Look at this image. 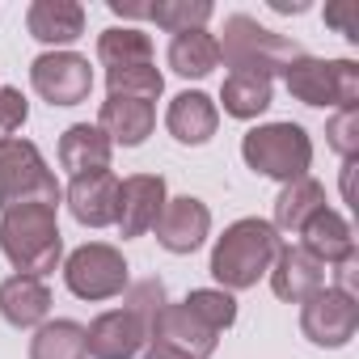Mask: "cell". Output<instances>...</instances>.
<instances>
[{
    "instance_id": "1",
    "label": "cell",
    "mask_w": 359,
    "mask_h": 359,
    "mask_svg": "<svg viewBox=\"0 0 359 359\" xmlns=\"http://www.w3.org/2000/svg\"><path fill=\"white\" fill-rule=\"evenodd\" d=\"M279 250H283V237L271 229V220L245 216V220L229 224L224 237H216L208 271L224 292H245L262 275H271V262H275Z\"/></svg>"
},
{
    "instance_id": "2",
    "label": "cell",
    "mask_w": 359,
    "mask_h": 359,
    "mask_svg": "<svg viewBox=\"0 0 359 359\" xmlns=\"http://www.w3.org/2000/svg\"><path fill=\"white\" fill-rule=\"evenodd\" d=\"M0 250H5V258L18 266V275L47 279L64 258V237H60L55 208L30 203V208L5 212L0 216Z\"/></svg>"
},
{
    "instance_id": "3",
    "label": "cell",
    "mask_w": 359,
    "mask_h": 359,
    "mask_svg": "<svg viewBox=\"0 0 359 359\" xmlns=\"http://www.w3.org/2000/svg\"><path fill=\"white\" fill-rule=\"evenodd\" d=\"M64 191L55 182V173L47 169L43 152L30 140H0V212H13V208H60Z\"/></svg>"
},
{
    "instance_id": "4",
    "label": "cell",
    "mask_w": 359,
    "mask_h": 359,
    "mask_svg": "<svg viewBox=\"0 0 359 359\" xmlns=\"http://www.w3.org/2000/svg\"><path fill=\"white\" fill-rule=\"evenodd\" d=\"M220 43V60L233 68V72H262V76H275V72H287L292 60H300V43H292L287 34H275L266 26H258L254 18L245 13H233L224 18V39Z\"/></svg>"
},
{
    "instance_id": "5",
    "label": "cell",
    "mask_w": 359,
    "mask_h": 359,
    "mask_svg": "<svg viewBox=\"0 0 359 359\" xmlns=\"http://www.w3.org/2000/svg\"><path fill=\"white\" fill-rule=\"evenodd\" d=\"M241 156L254 173L275 177V182H296V177H309L313 165V140L300 123H262L254 131H245L241 140Z\"/></svg>"
},
{
    "instance_id": "6",
    "label": "cell",
    "mask_w": 359,
    "mask_h": 359,
    "mask_svg": "<svg viewBox=\"0 0 359 359\" xmlns=\"http://www.w3.org/2000/svg\"><path fill=\"white\" fill-rule=\"evenodd\" d=\"M287 93L304 106H338L351 110L359 102V64L355 60H317L300 55L283 72Z\"/></svg>"
},
{
    "instance_id": "7",
    "label": "cell",
    "mask_w": 359,
    "mask_h": 359,
    "mask_svg": "<svg viewBox=\"0 0 359 359\" xmlns=\"http://www.w3.org/2000/svg\"><path fill=\"white\" fill-rule=\"evenodd\" d=\"M64 283H68V292L76 300H114V296H123L131 287L127 258L106 241H89V245L68 254Z\"/></svg>"
},
{
    "instance_id": "8",
    "label": "cell",
    "mask_w": 359,
    "mask_h": 359,
    "mask_svg": "<svg viewBox=\"0 0 359 359\" xmlns=\"http://www.w3.org/2000/svg\"><path fill=\"white\" fill-rule=\"evenodd\" d=\"M300 330L313 346H346L359 330V300L338 292V287H321L300 304Z\"/></svg>"
},
{
    "instance_id": "9",
    "label": "cell",
    "mask_w": 359,
    "mask_h": 359,
    "mask_svg": "<svg viewBox=\"0 0 359 359\" xmlns=\"http://www.w3.org/2000/svg\"><path fill=\"white\" fill-rule=\"evenodd\" d=\"M30 85L51 106H81L93 89V68L76 51H47L30 64Z\"/></svg>"
},
{
    "instance_id": "10",
    "label": "cell",
    "mask_w": 359,
    "mask_h": 359,
    "mask_svg": "<svg viewBox=\"0 0 359 359\" xmlns=\"http://www.w3.org/2000/svg\"><path fill=\"white\" fill-rule=\"evenodd\" d=\"M148 346V321L131 309H110L85 330V351L93 359H135Z\"/></svg>"
},
{
    "instance_id": "11",
    "label": "cell",
    "mask_w": 359,
    "mask_h": 359,
    "mask_svg": "<svg viewBox=\"0 0 359 359\" xmlns=\"http://www.w3.org/2000/svg\"><path fill=\"white\" fill-rule=\"evenodd\" d=\"M152 229H156L161 250H169V254H195L208 241V233H212V212L195 195L165 199V212L156 216Z\"/></svg>"
},
{
    "instance_id": "12",
    "label": "cell",
    "mask_w": 359,
    "mask_h": 359,
    "mask_svg": "<svg viewBox=\"0 0 359 359\" xmlns=\"http://www.w3.org/2000/svg\"><path fill=\"white\" fill-rule=\"evenodd\" d=\"M148 342L169 346V351L187 355V359H212V355H216V346H220V334H216V330H208V325L187 309V304H165V309L156 313V321H152Z\"/></svg>"
},
{
    "instance_id": "13",
    "label": "cell",
    "mask_w": 359,
    "mask_h": 359,
    "mask_svg": "<svg viewBox=\"0 0 359 359\" xmlns=\"http://www.w3.org/2000/svg\"><path fill=\"white\" fill-rule=\"evenodd\" d=\"M165 177L161 173H131L127 182H118V233L123 237H144L156 216L165 212Z\"/></svg>"
},
{
    "instance_id": "14",
    "label": "cell",
    "mask_w": 359,
    "mask_h": 359,
    "mask_svg": "<svg viewBox=\"0 0 359 359\" xmlns=\"http://www.w3.org/2000/svg\"><path fill=\"white\" fill-rule=\"evenodd\" d=\"M68 212L85 229H110L118 220V177L110 169L72 177V187H68Z\"/></svg>"
},
{
    "instance_id": "15",
    "label": "cell",
    "mask_w": 359,
    "mask_h": 359,
    "mask_svg": "<svg viewBox=\"0 0 359 359\" xmlns=\"http://www.w3.org/2000/svg\"><path fill=\"white\" fill-rule=\"evenodd\" d=\"M325 287V266L313 258V254H304L300 245H283L279 254H275V262H271V292L279 296V300H287V304H304L313 292H321Z\"/></svg>"
},
{
    "instance_id": "16",
    "label": "cell",
    "mask_w": 359,
    "mask_h": 359,
    "mask_svg": "<svg viewBox=\"0 0 359 359\" xmlns=\"http://www.w3.org/2000/svg\"><path fill=\"white\" fill-rule=\"evenodd\" d=\"M165 127H169V135H173L177 144L199 148V144H208V140L216 135V127H220V110H216V102H212L208 93L187 89V93H177V97L169 102V110H165Z\"/></svg>"
},
{
    "instance_id": "17",
    "label": "cell",
    "mask_w": 359,
    "mask_h": 359,
    "mask_svg": "<svg viewBox=\"0 0 359 359\" xmlns=\"http://www.w3.org/2000/svg\"><path fill=\"white\" fill-rule=\"evenodd\" d=\"M97 127L110 144H123V148H135L152 135L156 127V106L152 102H140V97H118L110 93L102 102V114H97Z\"/></svg>"
},
{
    "instance_id": "18",
    "label": "cell",
    "mask_w": 359,
    "mask_h": 359,
    "mask_svg": "<svg viewBox=\"0 0 359 359\" xmlns=\"http://www.w3.org/2000/svg\"><path fill=\"white\" fill-rule=\"evenodd\" d=\"M51 313V292L43 279L30 275H9L0 283V317L13 330H39Z\"/></svg>"
},
{
    "instance_id": "19",
    "label": "cell",
    "mask_w": 359,
    "mask_h": 359,
    "mask_svg": "<svg viewBox=\"0 0 359 359\" xmlns=\"http://www.w3.org/2000/svg\"><path fill=\"white\" fill-rule=\"evenodd\" d=\"M26 30L47 47H68L85 34V9L76 0H34L26 13Z\"/></svg>"
},
{
    "instance_id": "20",
    "label": "cell",
    "mask_w": 359,
    "mask_h": 359,
    "mask_svg": "<svg viewBox=\"0 0 359 359\" xmlns=\"http://www.w3.org/2000/svg\"><path fill=\"white\" fill-rule=\"evenodd\" d=\"M300 250L304 254H313L321 266L330 262V266H338L342 258H351L355 254V233H351V224L334 212V208H321L304 229H300Z\"/></svg>"
},
{
    "instance_id": "21",
    "label": "cell",
    "mask_w": 359,
    "mask_h": 359,
    "mask_svg": "<svg viewBox=\"0 0 359 359\" xmlns=\"http://www.w3.org/2000/svg\"><path fill=\"white\" fill-rule=\"evenodd\" d=\"M325 208V187L317 182V177H296V182H287L275 199V220L271 229L279 237H300V229Z\"/></svg>"
},
{
    "instance_id": "22",
    "label": "cell",
    "mask_w": 359,
    "mask_h": 359,
    "mask_svg": "<svg viewBox=\"0 0 359 359\" xmlns=\"http://www.w3.org/2000/svg\"><path fill=\"white\" fill-rule=\"evenodd\" d=\"M110 152L114 144L102 135V127H89V123H72L64 135H60V165L81 177V173H97V169H110Z\"/></svg>"
},
{
    "instance_id": "23",
    "label": "cell",
    "mask_w": 359,
    "mask_h": 359,
    "mask_svg": "<svg viewBox=\"0 0 359 359\" xmlns=\"http://www.w3.org/2000/svg\"><path fill=\"white\" fill-rule=\"evenodd\" d=\"M169 68L187 81H203L212 68H220V43L212 30H187L169 39Z\"/></svg>"
},
{
    "instance_id": "24",
    "label": "cell",
    "mask_w": 359,
    "mask_h": 359,
    "mask_svg": "<svg viewBox=\"0 0 359 359\" xmlns=\"http://www.w3.org/2000/svg\"><path fill=\"white\" fill-rule=\"evenodd\" d=\"M271 97H275V85L262 72H229L220 85L224 114H233V118H258L271 106Z\"/></svg>"
},
{
    "instance_id": "25",
    "label": "cell",
    "mask_w": 359,
    "mask_h": 359,
    "mask_svg": "<svg viewBox=\"0 0 359 359\" xmlns=\"http://www.w3.org/2000/svg\"><path fill=\"white\" fill-rule=\"evenodd\" d=\"M30 359H89L85 351V325L81 321H43L30 338Z\"/></svg>"
},
{
    "instance_id": "26",
    "label": "cell",
    "mask_w": 359,
    "mask_h": 359,
    "mask_svg": "<svg viewBox=\"0 0 359 359\" xmlns=\"http://www.w3.org/2000/svg\"><path fill=\"white\" fill-rule=\"evenodd\" d=\"M97 60L106 68H131V64H152V39L135 26H110L97 34Z\"/></svg>"
},
{
    "instance_id": "27",
    "label": "cell",
    "mask_w": 359,
    "mask_h": 359,
    "mask_svg": "<svg viewBox=\"0 0 359 359\" xmlns=\"http://www.w3.org/2000/svg\"><path fill=\"white\" fill-rule=\"evenodd\" d=\"M148 22H156L169 34H187V30H208L212 5L208 0H156L148 5Z\"/></svg>"
},
{
    "instance_id": "28",
    "label": "cell",
    "mask_w": 359,
    "mask_h": 359,
    "mask_svg": "<svg viewBox=\"0 0 359 359\" xmlns=\"http://www.w3.org/2000/svg\"><path fill=\"white\" fill-rule=\"evenodd\" d=\"M106 85L118 97H140V102H156L165 93V76L156 72V64H131V68H106Z\"/></svg>"
},
{
    "instance_id": "29",
    "label": "cell",
    "mask_w": 359,
    "mask_h": 359,
    "mask_svg": "<svg viewBox=\"0 0 359 359\" xmlns=\"http://www.w3.org/2000/svg\"><path fill=\"white\" fill-rule=\"evenodd\" d=\"M182 304H187L208 330H216V334H224V330L237 321V300H233V292H224V287H195Z\"/></svg>"
},
{
    "instance_id": "30",
    "label": "cell",
    "mask_w": 359,
    "mask_h": 359,
    "mask_svg": "<svg viewBox=\"0 0 359 359\" xmlns=\"http://www.w3.org/2000/svg\"><path fill=\"white\" fill-rule=\"evenodd\" d=\"M325 140H330V148H334L342 161H355V156H359V106L338 110V114L325 123Z\"/></svg>"
},
{
    "instance_id": "31",
    "label": "cell",
    "mask_w": 359,
    "mask_h": 359,
    "mask_svg": "<svg viewBox=\"0 0 359 359\" xmlns=\"http://www.w3.org/2000/svg\"><path fill=\"white\" fill-rule=\"evenodd\" d=\"M123 296H127V304H123V309L140 313V317L148 321V334H152V321H156V313L169 304V300H165V283H161V279H140V283H131Z\"/></svg>"
},
{
    "instance_id": "32",
    "label": "cell",
    "mask_w": 359,
    "mask_h": 359,
    "mask_svg": "<svg viewBox=\"0 0 359 359\" xmlns=\"http://www.w3.org/2000/svg\"><path fill=\"white\" fill-rule=\"evenodd\" d=\"M26 114H30V102L22 97V89L0 85V140H13V131H22Z\"/></svg>"
},
{
    "instance_id": "33",
    "label": "cell",
    "mask_w": 359,
    "mask_h": 359,
    "mask_svg": "<svg viewBox=\"0 0 359 359\" xmlns=\"http://www.w3.org/2000/svg\"><path fill=\"white\" fill-rule=\"evenodd\" d=\"M325 22H330V26H338V30H342V39H351V43L359 39V22H355V5H330V9H325Z\"/></svg>"
},
{
    "instance_id": "34",
    "label": "cell",
    "mask_w": 359,
    "mask_h": 359,
    "mask_svg": "<svg viewBox=\"0 0 359 359\" xmlns=\"http://www.w3.org/2000/svg\"><path fill=\"white\" fill-rule=\"evenodd\" d=\"M330 287H338V292H346V296H355L359 292V254H351V258H342L338 262V275H334V283Z\"/></svg>"
},
{
    "instance_id": "35",
    "label": "cell",
    "mask_w": 359,
    "mask_h": 359,
    "mask_svg": "<svg viewBox=\"0 0 359 359\" xmlns=\"http://www.w3.org/2000/svg\"><path fill=\"white\" fill-rule=\"evenodd\" d=\"M110 13H118V18H148V5H131V0H110Z\"/></svg>"
},
{
    "instance_id": "36",
    "label": "cell",
    "mask_w": 359,
    "mask_h": 359,
    "mask_svg": "<svg viewBox=\"0 0 359 359\" xmlns=\"http://www.w3.org/2000/svg\"><path fill=\"white\" fill-rule=\"evenodd\" d=\"M144 359H187V355H177V351H169V346H156V342H152V346L144 351Z\"/></svg>"
},
{
    "instance_id": "37",
    "label": "cell",
    "mask_w": 359,
    "mask_h": 359,
    "mask_svg": "<svg viewBox=\"0 0 359 359\" xmlns=\"http://www.w3.org/2000/svg\"><path fill=\"white\" fill-rule=\"evenodd\" d=\"M351 177H355V161H342V195L351 203Z\"/></svg>"
},
{
    "instance_id": "38",
    "label": "cell",
    "mask_w": 359,
    "mask_h": 359,
    "mask_svg": "<svg viewBox=\"0 0 359 359\" xmlns=\"http://www.w3.org/2000/svg\"><path fill=\"white\" fill-rule=\"evenodd\" d=\"M271 5H275L279 13H304V9H309V5H287V0H271Z\"/></svg>"
}]
</instances>
